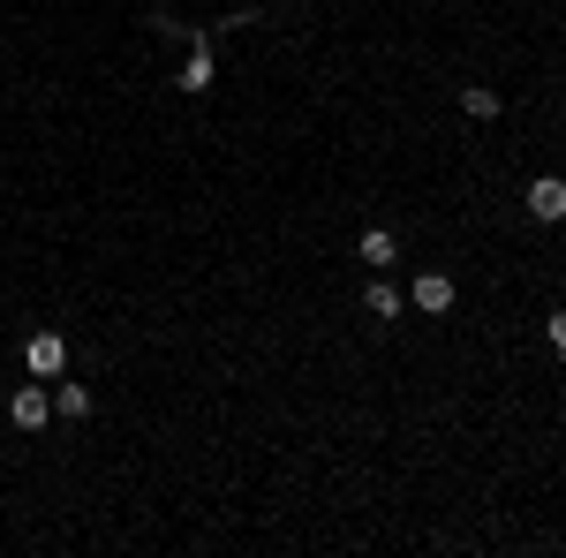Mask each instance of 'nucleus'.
<instances>
[{"instance_id": "1", "label": "nucleus", "mask_w": 566, "mask_h": 558, "mask_svg": "<svg viewBox=\"0 0 566 558\" xmlns=\"http://www.w3.org/2000/svg\"><path fill=\"white\" fill-rule=\"evenodd\" d=\"M45 415H53V386H15L8 392V423L15 430H39Z\"/></svg>"}, {"instance_id": "2", "label": "nucleus", "mask_w": 566, "mask_h": 558, "mask_svg": "<svg viewBox=\"0 0 566 558\" xmlns=\"http://www.w3.org/2000/svg\"><path fill=\"white\" fill-rule=\"evenodd\" d=\"M23 362H31V378H61V370H69V340H61V333H31Z\"/></svg>"}, {"instance_id": "3", "label": "nucleus", "mask_w": 566, "mask_h": 558, "mask_svg": "<svg viewBox=\"0 0 566 558\" xmlns=\"http://www.w3.org/2000/svg\"><path fill=\"white\" fill-rule=\"evenodd\" d=\"M528 219H544V227L566 219V181L559 173H536V181H528Z\"/></svg>"}, {"instance_id": "4", "label": "nucleus", "mask_w": 566, "mask_h": 558, "mask_svg": "<svg viewBox=\"0 0 566 558\" xmlns=\"http://www.w3.org/2000/svg\"><path fill=\"white\" fill-rule=\"evenodd\" d=\"M408 302H416L423 317H446V309H453V280H446V272H416V287H408Z\"/></svg>"}, {"instance_id": "5", "label": "nucleus", "mask_w": 566, "mask_h": 558, "mask_svg": "<svg viewBox=\"0 0 566 558\" xmlns=\"http://www.w3.org/2000/svg\"><path fill=\"white\" fill-rule=\"evenodd\" d=\"M499 106H506V98H499L491 84H469V91H461V114H469V122H499Z\"/></svg>"}, {"instance_id": "6", "label": "nucleus", "mask_w": 566, "mask_h": 558, "mask_svg": "<svg viewBox=\"0 0 566 558\" xmlns=\"http://www.w3.org/2000/svg\"><path fill=\"white\" fill-rule=\"evenodd\" d=\"M363 309H370L378 325H392V317H400V287H386V280H370V287H363Z\"/></svg>"}, {"instance_id": "7", "label": "nucleus", "mask_w": 566, "mask_h": 558, "mask_svg": "<svg viewBox=\"0 0 566 558\" xmlns=\"http://www.w3.org/2000/svg\"><path fill=\"white\" fill-rule=\"evenodd\" d=\"M355 257H363V264H392V257H400V242H392L386 227H370V234L355 242Z\"/></svg>"}, {"instance_id": "8", "label": "nucleus", "mask_w": 566, "mask_h": 558, "mask_svg": "<svg viewBox=\"0 0 566 558\" xmlns=\"http://www.w3.org/2000/svg\"><path fill=\"white\" fill-rule=\"evenodd\" d=\"M53 408H61L69 423H84L91 415V386H53Z\"/></svg>"}, {"instance_id": "9", "label": "nucleus", "mask_w": 566, "mask_h": 558, "mask_svg": "<svg viewBox=\"0 0 566 558\" xmlns=\"http://www.w3.org/2000/svg\"><path fill=\"white\" fill-rule=\"evenodd\" d=\"M544 340H552V355L566 362V309H552V317H544Z\"/></svg>"}]
</instances>
